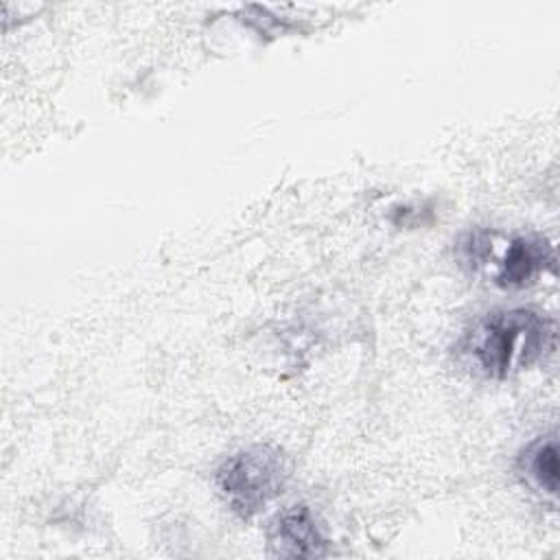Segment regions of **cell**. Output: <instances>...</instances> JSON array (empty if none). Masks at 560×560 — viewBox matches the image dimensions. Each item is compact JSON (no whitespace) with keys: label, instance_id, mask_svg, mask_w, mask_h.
<instances>
[{"label":"cell","instance_id":"cell-4","mask_svg":"<svg viewBox=\"0 0 560 560\" xmlns=\"http://www.w3.org/2000/svg\"><path fill=\"white\" fill-rule=\"evenodd\" d=\"M324 538L308 505L298 503L282 510L269 527V549L280 558H319L326 556Z\"/></svg>","mask_w":560,"mask_h":560},{"label":"cell","instance_id":"cell-5","mask_svg":"<svg viewBox=\"0 0 560 560\" xmlns=\"http://www.w3.org/2000/svg\"><path fill=\"white\" fill-rule=\"evenodd\" d=\"M518 468L525 481L547 497L558 492V440L556 435L538 438L518 457Z\"/></svg>","mask_w":560,"mask_h":560},{"label":"cell","instance_id":"cell-2","mask_svg":"<svg viewBox=\"0 0 560 560\" xmlns=\"http://www.w3.org/2000/svg\"><path fill=\"white\" fill-rule=\"evenodd\" d=\"M459 262L499 289H525L556 269L553 245L538 234L468 230L457 241Z\"/></svg>","mask_w":560,"mask_h":560},{"label":"cell","instance_id":"cell-3","mask_svg":"<svg viewBox=\"0 0 560 560\" xmlns=\"http://www.w3.org/2000/svg\"><path fill=\"white\" fill-rule=\"evenodd\" d=\"M214 481L230 510L247 521L284 492L289 462L280 448L254 444L225 457Z\"/></svg>","mask_w":560,"mask_h":560},{"label":"cell","instance_id":"cell-1","mask_svg":"<svg viewBox=\"0 0 560 560\" xmlns=\"http://www.w3.org/2000/svg\"><path fill=\"white\" fill-rule=\"evenodd\" d=\"M556 348V324L534 308H494L475 319L457 343V359L481 378H510Z\"/></svg>","mask_w":560,"mask_h":560}]
</instances>
